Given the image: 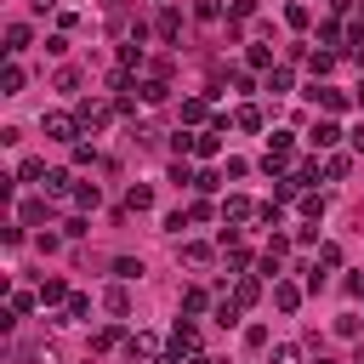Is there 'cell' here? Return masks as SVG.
I'll return each instance as SVG.
<instances>
[{
    "label": "cell",
    "mask_w": 364,
    "mask_h": 364,
    "mask_svg": "<svg viewBox=\"0 0 364 364\" xmlns=\"http://www.w3.org/2000/svg\"><path fill=\"white\" fill-rule=\"evenodd\" d=\"M193 353H199V324H193V318H182V324L171 330V347H165V358H182V364H188Z\"/></svg>",
    "instance_id": "cell-1"
},
{
    "label": "cell",
    "mask_w": 364,
    "mask_h": 364,
    "mask_svg": "<svg viewBox=\"0 0 364 364\" xmlns=\"http://www.w3.org/2000/svg\"><path fill=\"white\" fill-rule=\"evenodd\" d=\"M40 125H46V136H51V142H80V131H85V125H80V114H46Z\"/></svg>",
    "instance_id": "cell-2"
},
{
    "label": "cell",
    "mask_w": 364,
    "mask_h": 364,
    "mask_svg": "<svg viewBox=\"0 0 364 364\" xmlns=\"http://www.w3.org/2000/svg\"><path fill=\"white\" fill-rule=\"evenodd\" d=\"M74 114H80V125H85V131H102V125H108V114H119V108H114V102H102V97H85Z\"/></svg>",
    "instance_id": "cell-3"
},
{
    "label": "cell",
    "mask_w": 364,
    "mask_h": 364,
    "mask_svg": "<svg viewBox=\"0 0 364 364\" xmlns=\"http://www.w3.org/2000/svg\"><path fill=\"white\" fill-rule=\"evenodd\" d=\"M256 210H262V205H250L245 193H228V199H222V228H245Z\"/></svg>",
    "instance_id": "cell-4"
},
{
    "label": "cell",
    "mask_w": 364,
    "mask_h": 364,
    "mask_svg": "<svg viewBox=\"0 0 364 364\" xmlns=\"http://www.w3.org/2000/svg\"><path fill=\"white\" fill-rule=\"evenodd\" d=\"M125 353H131V364H159V336L136 330V336H125Z\"/></svg>",
    "instance_id": "cell-5"
},
{
    "label": "cell",
    "mask_w": 364,
    "mask_h": 364,
    "mask_svg": "<svg viewBox=\"0 0 364 364\" xmlns=\"http://www.w3.org/2000/svg\"><path fill=\"white\" fill-rule=\"evenodd\" d=\"M307 97H313L324 114H347V108H353V97H347V91H336V85H307Z\"/></svg>",
    "instance_id": "cell-6"
},
{
    "label": "cell",
    "mask_w": 364,
    "mask_h": 364,
    "mask_svg": "<svg viewBox=\"0 0 364 364\" xmlns=\"http://www.w3.org/2000/svg\"><path fill=\"white\" fill-rule=\"evenodd\" d=\"M341 136H347V131H341V125H336V119H318V125H313V131H307V142H313V154H324V148H336V142H341Z\"/></svg>",
    "instance_id": "cell-7"
},
{
    "label": "cell",
    "mask_w": 364,
    "mask_h": 364,
    "mask_svg": "<svg viewBox=\"0 0 364 364\" xmlns=\"http://www.w3.org/2000/svg\"><path fill=\"white\" fill-rule=\"evenodd\" d=\"M301 296H307L301 284H290V279H273V307H279V313H296V307H301Z\"/></svg>",
    "instance_id": "cell-8"
},
{
    "label": "cell",
    "mask_w": 364,
    "mask_h": 364,
    "mask_svg": "<svg viewBox=\"0 0 364 364\" xmlns=\"http://www.w3.org/2000/svg\"><path fill=\"white\" fill-rule=\"evenodd\" d=\"M154 34H159L165 46H171V40H182V11H176V6H165V11L154 17Z\"/></svg>",
    "instance_id": "cell-9"
},
{
    "label": "cell",
    "mask_w": 364,
    "mask_h": 364,
    "mask_svg": "<svg viewBox=\"0 0 364 364\" xmlns=\"http://www.w3.org/2000/svg\"><path fill=\"white\" fill-rule=\"evenodd\" d=\"M233 301H239V307H256V301H262V279H256V273H239V279H233Z\"/></svg>",
    "instance_id": "cell-10"
},
{
    "label": "cell",
    "mask_w": 364,
    "mask_h": 364,
    "mask_svg": "<svg viewBox=\"0 0 364 364\" xmlns=\"http://www.w3.org/2000/svg\"><path fill=\"white\" fill-rule=\"evenodd\" d=\"M40 188H46V199H68V193H74V176H68V171H46Z\"/></svg>",
    "instance_id": "cell-11"
},
{
    "label": "cell",
    "mask_w": 364,
    "mask_h": 364,
    "mask_svg": "<svg viewBox=\"0 0 364 364\" xmlns=\"http://www.w3.org/2000/svg\"><path fill=\"white\" fill-rule=\"evenodd\" d=\"M34 296H40V307H63V301H68L74 290H68L63 279H40V290H34Z\"/></svg>",
    "instance_id": "cell-12"
},
{
    "label": "cell",
    "mask_w": 364,
    "mask_h": 364,
    "mask_svg": "<svg viewBox=\"0 0 364 364\" xmlns=\"http://www.w3.org/2000/svg\"><path fill=\"white\" fill-rule=\"evenodd\" d=\"M102 307H108V313H114V318H125V313H131V290H125V279H119V284H108V290H102Z\"/></svg>",
    "instance_id": "cell-13"
},
{
    "label": "cell",
    "mask_w": 364,
    "mask_h": 364,
    "mask_svg": "<svg viewBox=\"0 0 364 364\" xmlns=\"http://www.w3.org/2000/svg\"><path fill=\"white\" fill-rule=\"evenodd\" d=\"M28 46H34V28H28V23H11V28H6V57L28 51Z\"/></svg>",
    "instance_id": "cell-14"
},
{
    "label": "cell",
    "mask_w": 364,
    "mask_h": 364,
    "mask_svg": "<svg viewBox=\"0 0 364 364\" xmlns=\"http://www.w3.org/2000/svg\"><path fill=\"white\" fill-rule=\"evenodd\" d=\"M193 154H199V159H216V154H222V131H216V125H210V131H193Z\"/></svg>",
    "instance_id": "cell-15"
},
{
    "label": "cell",
    "mask_w": 364,
    "mask_h": 364,
    "mask_svg": "<svg viewBox=\"0 0 364 364\" xmlns=\"http://www.w3.org/2000/svg\"><path fill=\"white\" fill-rule=\"evenodd\" d=\"M68 199H74L80 210H97V205H102V188H97V182H74V193H68Z\"/></svg>",
    "instance_id": "cell-16"
},
{
    "label": "cell",
    "mask_w": 364,
    "mask_h": 364,
    "mask_svg": "<svg viewBox=\"0 0 364 364\" xmlns=\"http://www.w3.org/2000/svg\"><path fill=\"white\" fill-rule=\"evenodd\" d=\"M80 318H91V296H80V290H74V296L63 301V324H80Z\"/></svg>",
    "instance_id": "cell-17"
},
{
    "label": "cell",
    "mask_w": 364,
    "mask_h": 364,
    "mask_svg": "<svg viewBox=\"0 0 364 364\" xmlns=\"http://www.w3.org/2000/svg\"><path fill=\"white\" fill-rule=\"evenodd\" d=\"M119 341H125V330H119V324H102V330L91 336V353H114Z\"/></svg>",
    "instance_id": "cell-18"
},
{
    "label": "cell",
    "mask_w": 364,
    "mask_h": 364,
    "mask_svg": "<svg viewBox=\"0 0 364 364\" xmlns=\"http://www.w3.org/2000/svg\"><path fill=\"white\" fill-rule=\"evenodd\" d=\"M125 210H154V188H142V182H131V193H125Z\"/></svg>",
    "instance_id": "cell-19"
},
{
    "label": "cell",
    "mask_w": 364,
    "mask_h": 364,
    "mask_svg": "<svg viewBox=\"0 0 364 364\" xmlns=\"http://www.w3.org/2000/svg\"><path fill=\"white\" fill-rule=\"evenodd\" d=\"M210 256H216V250H210V245H199V239H188V245H182V262H188V267H210Z\"/></svg>",
    "instance_id": "cell-20"
},
{
    "label": "cell",
    "mask_w": 364,
    "mask_h": 364,
    "mask_svg": "<svg viewBox=\"0 0 364 364\" xmlns=\"http://www.w3.org/2000/svg\"><path fill=\"white\" fill-rule=\"evenodd\" d=\"M17 91H23V68L6 63V68H0V97H17Z\"/></svg>",
    "instance_id": "cell-21"
},
{
    "label": "cell",
    "mask_w": 364,
    "mask_h": 364,
    "mask_svg": "<svg viewBox=\"0 0 364 364\" xmlns=\"http://www.w3.org/2000/svg\"><path fill=\"white\" fill-rule=\"evenodd\" d=\"M222 250H228V273H233V279H239V273H245V267H250V250H245V245H239V239H233V245H222Z\"/></svg>",
    "instance_id": "cell-22"
},
{
    "label": "cell",
    "mask_w": 364,
    "mask_h": 364,
    "mask_svg": "<svg viewBox=\"0 0 364 364\" xmlns=\"http://www.w3.org/2000/svg\"><path fill=\"white\" fill-rule=\"evenodd\" d=\"M245 63H250V68H262V74H267V68H279L267 46H245Z\"/></svg>",
    "instance_id": "cell-23"
},
{
    "label": "cell",
    "mask_w": 364,
    "mask_h": 364,
    "mask_svg": "<svg viewBox=\"0 0 364 364\" xmlns=\"http://www.w3.org/2000/svg\"><path fill=\"white\" fill-rule=\"evenodd\" d=\"M307 68L324 80V74H336V51H307Z\"/></svg>",
    "instance_id": "cell-24"
},
{
    "label": "cell",
    "mask_w": 364,
    "mask_h": 364,
    "mask_svg": "<svg viewBox=\"0 0 364 364\" xmlns=\"http://www.w3.org/2000/svg\"><path fill=\"white\" fill-rule=\"evenodd\" d=\"M136 91H142V102H165V97H171V85H165L159 74H154V80H142Z\"/></svg>",
    "instance_id": "cell-25"
},
{
    "label": "cell",
    "mask_w": 364,
    "mask_h": 364,
    "mask_svg": "<svg viewBox=\"0 0 364 364\" xmlns=\"http://www.w3.org/2000/svg\"><path fill=\"white\" fill-rule=\"evenodd\" d=\"M233 125H239V131H262V108H256V102H245V108L233 114Z\"/></svg>",
    "instance_id": "cell-26"
},
{
    "label": "cell",
    "mask_w": 364,
    "mask_h": 364,
    "mask_svg": "<svg viewBox=\"0 0 364 364\" xmlns=\"http://www.w3.org/2000/svg\"><path fill=\"white\" fill-rule=\"evenodd\" d=\"M347 171H353V159H347V154H330V159H324V182H341Z\"/></svg>",
    "instance_id": "cell-27"
},
{
    "label": "cell",
    "mask_w": 364,
    "mask_h": 364,
    "mask_svg": "<svg viewBox=\"0 0 364 364\" xmlns=\"http://www.w3.org/2000/svg\"><path fill=\"white\" fill-rule=\"evenodd\" d=\"M17 222H23V228H40V222H46V199H28V205L17 210Z\"/></svg>",
    "instance_id": "cell-28"
},
{
    "label": "cell",
    "mask_w": 364,
    "mask_h": 364,
    "mask_svg": "<svg viewBox=\"0 0 364 364\" xmlns=\"http://www.w3.org/2000/svg\"><path fill=\"white\" fill-rule=\"evenodd\" d=\"M313 267H324V273H330V267H341V245H330V239H324V245H318V262H313Z\"/></svg>",
    "instance_id": "cell-29"
},
{
    "label": "cell",
    "mask_w": 364,
    "mask_h": 364,
    "mask_svg": "<svg viewBox=\"0 0 364 364\" xmlns=\"http://www.w3.org/2000/svg\"><path fill=\"white\" fill-rule=\"evenodd\" d=\"M182 307H188V313H205V307H210V296H205L199 284H188V290H182Z\"/></svg>",
    "instance_id": "cell-30"
},
{
    "label": "cell",
    "mask_w": 364,
    "mask_h": 364,
    "mask_svg": "<svg viewBox=\"0 0 364 364\" xmlns=\"http://www.w3.org/2000/svg\"><path fill=\"white\" fill-rule=\"evenodd\" d=\"M239 313H245L239 301H216V324H222V330H233V324H239Z\"/></svg>",
    "instance_id": "cell-31"
},
{
    "label": "cell",
    "mask_w": 364,
    "mask_h": 364,
    "mask_svg": "<svg viewBox=\"0 0 364 364\" xmlns=\"http://www.w3.org/2000/svg\"><path fill=\"white\" fill-rule=\"evenodd\" d=\"M267 91L284 97V91H290V68H267Z\"/></svg>",
    "instance_id": "cell-32"
},
{
    "label": "cell",
    "mask_w": 364,
    "mask_h": 364,
    "mask_svg": "<svg viewBox=\"0 0 364 364\" xmlns=\"http://www.w3.org/2000/svg\"><path fill=\"white\" fill-rule=\"evenodd\" d=\"M199 119H205V97H188L182 102V125H199Z\"/></svg>",
    "instance_id": "cell-33"
},
{
    "label": "cell",
    "mask_w": 364,
    "mask_h": 364,
    "mask_svg": "<svg viewBox=\"0 0 364 364\" xmlns=\"http://www.w3.org/2000/svg\"><path fill=\"white\" fill-rule=\"evenodd\" d=\"M193 176H199V171H193L188 159H176V165H171V182H176V188H193Z\"/></svg>",
    "instance_id": "cell-34"
},
{
    "label": "cell",
    "mask_w": 364,
    "mask_h": 364,
    "mask_svg": "<svg viewBox=\"0 0 364 364\" xmlns=\"http://www.w3.org/2000/svg\"><path fill=\"white\" fill-rule=\"evenodd\" d=\"M34 307H40V296H28V290H11V313H17V318H23V313H34Z\"/></svg>",
    "instance_id": "cell-35"
},
{
    "label": "cell",
    "mask_w": 364,
    "mask_h": 364,
    "mask_svg": "<svg viewBox=\"0 0 364 364\" xmlns=\"http://www.w3.org/2000/svg\"><path fill=\"white\" fill-rule=\"evenodd\" d=\"M193 17H199V23H216V17H222V0H193Z\"/></svg>",
    "instance_id": "cell-36"
},
{
    "label": "cell",
    "mask_w": 364,
    "mask_h": 364,
    "mask_svg": "<svg viewBox=\"0 0 364 364\" xmlns=\"http://www.w3.org/2000/svg\"><path fill=\"white\" fill-rule=\"evenodd\" d=\"M273 364H301V347H296V341H279V347H273Z\"/></svg>",
    "instance_id": "cell-37"
},
{
    "label": "cell",
    "mask_w": 364,
    "mask_h": 364,
    "mask_svg": "<svg viewBox=\"0 0 364 364\" xmlns=\"http://www.w3.org/2000/svg\"><path fill=\"white\" fill-rule=\"evenodd\" d=\"M17 176H23V182H40V176H46V159H23Z\"/></svg>",
    "instance_id": "cell-38"
},
{
    "label": "cell",
    "mask_w": 364,
    "mask_h": 364,
    "mask_svg": "<svg viewBox=\"0 0 364 364\" xmlns=\"http://www.w3.org/2000/svg\"><path fill=\"white\" fill-rule=\"evenodd\" d=\"M193 188H199V193H216V188H222V171H199Z\"/></svg>",
    "instance_id": "cell-39"
},
{
    "label": "cell",
    "mask_w": 364,
    "mask_h": 364,
    "mask_svg": "<svg viewBox=\"0 0 364 364\" xmlns=\"http://www.w3.org/2000/svg\"><path fill=\"white\" fill-rule=\"evenodd\" d=\"M301 210H307V222H318L324 216V193H301Z\"/></svg>",
    "instance_id": "cell-40"
},
{
    "label": "cell",
    "mask_w": 364,
    "mask_h": 364,
    "mask_svg": "<svg viewBox=\"0 0 364 364\" xmlns=\"http://www.w3.org/2000/svg\"><path fill=\"white\" fill-rule=\"evenodd\" d=\"M17 358H23V364H57V358H51V347H23Z\"/></svg>",
    "instance_id": "cell-41"
},
{
    "label": "cell",
    "mask_w": 364,
    "mask_h": 364,
    "mask_svg": "<svg viewBox=\"0 0 364 364\" xmlns=\"http://www.w3.org/2000/svg\"><path fill=\"white\" fill-rule=\"evenodd\" d=\"M307 17H313L307 6H284V23H290V28H307Z\"/></svg>",
    "instance_id": "cell-42"
},
{
    "label": "cell",
    "mask_w": 364,
    "mask_h": 364,
    "mask_svg": "<svg viewBox=\"0 0 364 364\" xmlns=\"http://www.w3.org/2000/svg\"><path fill=\"white\" fill-rule=\"evenodd\" d=\"M318 40H324V46H336V40H347V28H341V23H318Z\"/></svg>",
    "instance_id": "cell-43"
},
{
    "label": "cell",
    "mask_w": 364,
    "mask_h": 364,
    "mask_svg": "<svg viewBox=\"0 0 364 364\" xmlns=\"http://www.w3.org/2000/svg\"><path fill=\"white\" fill-rule=\"evenodd\" d=\"M188 216H193V222H210V216H222V210H216V205H205V199H193V205H188Z\"/></svg>",
    "instance_id": "cell-44"
},
{
    "label": "cell",
    "mask_w": 364,
    "mask_h": 364,
    "mask_svg": "<svg viewBox=\"0 0 364 364\" xmlns=\"http://www.w3.org/2000/svg\"><path fill=\"white\" fill-rule=\"evenodd\" d=\"M136 273H142V262H131V256H119V262H114V279H136Z\"/></svg>",
    "instance_id": "cell-45"
},
{
    "label": "cell",
    "mask_w": 364,
    "mask_h": 364,
    "mask_svg": "<svg viewBox=\"0 0 364 364\" xmlns=\"http://www.w3.org/2000/svg\"><path fill=\"white\" fill-rule=\"evenodd\" d=\"M74 165H97V148L91 142H74Z\"/></svg>",
    "instance_id": "cell-46"
},
{
    "label": "cell",
    "mask_w": 364,
    "mask_h": 364,
    "mask_svg": "<svg viewBox=\"0 0 364 364\" xmlns=\"http://www.w3.org/2000/svg\"><path fill=\"white\" fill-rule=\"evenodd\" d=\"M267 256H279V262H284V256H290V239H284V233H273V239H267Z\"/></svg>",
    "instance_id": "cell-47"
},
{
    "label": "cell",
    "mask_w": 364,
    "mask_h": 364,
    "mask_svg": "<svg viewBox=\"0 0 364 364\" xmlns=\"http://www.w3.org/2000/svg\"><path fill=\"white\" fill-rule=\"evenodd\" d=\"M245 347H267V324H250L245 330Z\"/></svg>",
    "instance_id": "cell-48"
},
{
    "label": "cell",
    "mask_w": 364,
    "mask_h": 364,
    "mask_svg": "<svg viewBox=\"0 0 364 364\" xmlns=\"http://www.w3.org/2000/svg\"><path fill=\"white\" fill-rule=\"evenodd\" d=\"M250 11H256V0H228V17H233V23H239V17H250Z\"/></svg>",
    "instance_id": "cell-49"
},
{
    "label": "cell",
    "mask_w": 364,
    "mask_h": 364,
    "mask_svg": "<svg viewBox=\"0 0 364 364\" xmlns=\"http://www.w3.org/2000/svg\"><path fill=\"white\" fill-rule=\"evenodd\" d=\"M347 296H364V273H353V279H347Z\"/></svg>",
    "instance_id": "cell-50"
},
{
    "label": "cell",
    "mask_w": 364,
    "mask_h": 364,
    "mask_svg": "<svg viewBox=\"0 0 364 364\" xmlns=\"http://www.w3.org/2000/svg\"><path fill=\"white\" fill-rule=\"evenodd\" d=\"M347 136H353V148H358V154H364V125H353V131H347Z\"/></svg>",
    "instance_id": "cell-51"
},
{
    "label": "cell",
    "mask_w": 364,
    "mask_h": 364,
    "mask_svg": "<svg viewBox=\"0 0 364 364\" xmlns=\"http://www.w3.org/2000/svg\"><path fill=\"white\" fill-rule=\"evenodd\" d=\"M188 364H222V358H210V353H193V358H188Z\"/></svg>",
    "instance_id": "cell-52"
},
{
    "label": "cell",
    "mask_w": 364,
    "mask_h": 364,
    "mask_svg": "<svg viewBox=\"0 0 364 364\" xmlns=\"http://www.w3.org/2000/svg\"><path fill=\"white\" fill-rule=\"evenodd\" d=\"M353 102H358V108H364V85H358V91H353Z\"/></svg>",
    "instance_id": "cell-53"
},
{
    "label": "cell",
    "mask_w": 364,
    "mask_h": 364,
    "mask_svg": "<svg viewBox=\"0 0 364 364\" xmlns=\"http://www.w3.org/2000/svg\"><path fill=\"white\" fill-rule=\"evenodd\" d=\"M34 6H40V11H46V6H57V0H34Z\"/></svg>",
    "instance_id": "cell-54"
},
{
    "label": "cell",
    "mask_w": 364,
    "mask_h": 364,
    "mask_svg": "<svg viewBox=\"0 0 364 364\" xmlns=\"http://www.w3.org/2000/svg\"><path fill=\"white\" fill-rule=\"evenodd\" d=\"M313 364H336V358H324V353H318V358H313Z\"/></svg>",
    "instance_id": "cell-55"
},
{
    "label": "cell",
    "mask_w": 364,
    "mask_h": 364,
    "mask_svg": "<svg viewBox=\"0 0 364 364\" xmlns=\"http://www.w3.org/2000/svg\"><path fill=\"white\" fill-rule=\"evenodd\" d=\"M358 17H364V0H358Z\"/></svg>",
    "instance_id": "cell-56"
},
{
    "label": "cell",
    "mask_w": 364,
    "mask_h": 364,
    "mask_svg": "<svg viewBox=\"0 0 364 364\" xmlns=\"http://www.w3.org/2000/svg\"><path fill=\"white\" fill-rule=\"evenodd\" d=\"M108 6H119V0H108Z\"/></svg>",
    "instance_id": "cell-57"
},
{
    "label": "cell",
    "mask_w": 364,
    "mask_h": 364,
    "mask_svg": "<svg viewBox=\"0 0 364 364\" xmlns=\"http://www.w3.org/2000/svg\"><path fill=\"white\" fill-rule=\"evenodd\" d=\"M358 364H364V358H358Z\"/></svg>",
    "instance_id": "cell-58"
}]
</instances>
